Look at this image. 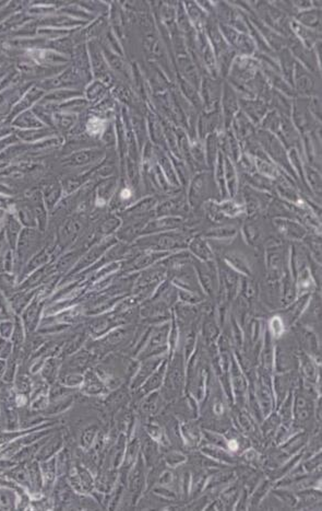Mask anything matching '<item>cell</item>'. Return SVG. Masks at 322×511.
<instances>
[{
  "mask_svg": "<svg viewBox=\"0 0 322 511\" xmlns=\"http://www.w3.org/2000/svg\"><path fill=\"white\" fill-rule=\"evenodd\" d=\"M17 248V264L19 266V271H21L24 265L29 262V259L33 257L34 253H36V248H39V236L34 231H23Z\"/></svg>",
  "mask_w": 322,
  "mask_h": 511,
  "instance_id": "1",
  "label": "cell"
},
{
  "mask_svg": "<svg viewBox=\"0 0 322 511\" xmlns=\"http://www.w3.org/2000/svg\"><path fill=\"white\" fill-rule=\"evenodd\" d=\"M44 303L45 298L41 296L39 288V291H37L36 296L33 298V300L29 303V306L24 309L22 313H21L22 314V322L26 333L34 332L37 325H39L41 314L43 311V308H44Z\"/></svg>",
  "mask_w": 322,
  "mask_h": 511,
  "instance_id": "2",
  "label": "cell"
},
{
  "mask_svg": "<svg viewBox=\"0 0 322 511\" xmlns=\"http://www.w3.org/2000/svg\"><path fill=\"white\" fill-rule=\"evenodd\" d=\"M138 244L141 247H150L154 249L180 248L186 244V237L179 233L159 234V236L143 239V240L139 241Z\"/></svg>",
  "mask_w": 322,
  "mask_h": 511,
  "instance_id": "3",
  "label": "cell"
},
{
  "mask_svg": "<svg viewBox=\"0 0 322 511\" xmlns=\"http://www.w3.org/2000/svg\"><path fill=\"white\" fill-rule=\"evenodd\" d=\"M182 359L179 355L176 356L173 364L169 367L167 378H166V388L170 394H174L180 390L182 384Z\"/></svg>",
  "mask_w": 322,
  "mask_h": 511,
  "instance_id": "4",
  "label": "cell"
},
{
  "mask_svg": "<svg viewBox=\"0 0 322 511\" xmlns=\"http://www.w3.org/2000/svg\"><path fill=\"white\" fill-rule=\"evenodd\" d=\"M112 242H115V240H112V238H108V239H106V241H103L102 243H100L99 246L94 247L89 253L85 254L84 256L79 260L76 266H74V268L71 271V275L78 273L79 270H82L85 267H88V266H90L92 263H94L96 259L102 256V254L106 251V249L111 246Z\"/></svg>",
  "mask_w": 322,
  "mask_h": 511,
  "instance_id": "5",
  "label": "cell"
},
{
  "mask_svg": "<svg viewBox=\"0 0 322 511\" xmlns=\"http://www.w3.org/2000/svg\"><path fill=\"white\" fill-rule=\"evenodd\" d=\"M37 291H39V288L30 290H20L18 292H15V294H13L8 299L11 310L17 314L22 313L24 309L29 306V303L33 300V298L36 296Z\"/></svg>",
  "mask_w": 322,
  "mask_h": 511,
  "instance_id": "6",
  "label": "cell"
},
{
  "mask_svg": "<svg viewBox=\"0 0 322 511\" xmlns=\"http://www.w3.org/2000/svg\"><path fill=\"white\" fill-rule=\"evenodd\" d=\"M51 259H52L51 255L48 254L46 250H42V251H40L39 253H36L33 257H31L29 259V262L24 265L22 270L20 271L21 275H19V279L23 280L26 276H29L30 274L33 273L34 270L47 265L51 262Z\"/></svg>",
  "mask_w": 322,
  "mask_h": 511,
  "instance_id": "7",
  "label": "cell"
},
{
  "mask_svg": "<svg viewBox=\"0 0 322 511\" xmlns=\"http://www.w3.org/2000/svg\"><path fill=\"white\" fill-rule=\"evenodd\" d=\"M209 181H208V175L206 174H200L193 180V183L191 185V192H190V198L191 203L196 205L199 203V201L207 196V193L210 190L209 188Z\"/></svg>",
  "mask_w": 322,
  "mask_h": 511,
  "instance_id": "8",
  "label": "cell"
},
{
  "mask_svg": "<svg viewBox=\"0 0 322 511\" xmlns=\"http://www.w3.org/2000/svg\"><path fill=\"white\" fill-rule=\"evenodd\" d=\"M261 137H264L262 141H264L268 152H269L276 161L281 162L283 166H285L286 154H285V152H284V150L280 146L278 141L275 139L274 137L271 136L270 134H267V132H264V135H261Z\"/></svg>",
  "mask_w": 322,
  "mask_h": 511,
  "instance_id": "9",
  "label": "cell"
},
{
  "mask_svg": "<svg viewBox=\"0 0 322 511\" xmlns=\"http://www.w3.org/2000/svg\"><path fill=\"white\" fill-rule=\"evenodd\" d=\"M61 445H62V439L60 436L59 435L55 436V437L52 438L51 440H48L46 445L41 447L40 450L37 451V453H36L37 460L46 461L48 459H51V457L61 448Z\"/></svg>",
  "mask_w": 322,
  "mask_h": 511,
  "instance_id": "10",
  "label": "cell"
},
{
  "mask_svg": "<svg viewBox=\"0 0 322 511\" xmlns=\"http://www.w3.org/2000/svg\"><path fill=\"white\" fill-rule=\"evenodd\" d=\"M61 366V361L57 357H48L42 366V378L47 383H54L56 380L59 367Z\"/></svg>",
  "mask_w": 322,
  "mask_h": 511,
  "instance_id": "11",
  "label": "cell"
},
{
  "mask_svg": "<svg viewBox=\"0 0 322 511\" xmlns=\"http://www.w3.org/2000/svg\"><path fill=\"white\" fill-rule=\"evenodd\" d=\"M25 328H24V325H23V322L22 320H21L20 318L15 317L14 319V322H13V331H12V335H11V344L13 346V350H17L20 351V348L22 347L23 345V342H24V338H25Z\"/></svg>",
  "mask_w": 322,
  "mask_h": 511,
  "instance_id": "12",
  "label": "cell"
},
{
  "mask_svg": "<svg viewBox=\"0 0 322 511\" xmlns=\"http://www.w3.org/2000/svg\"><path fill=\"white\" fill-rule=\"evenodd\" d=\"M311 414H313V406L310 401L304 395H298L296 400V417L302 422H305L311 417Z\"/></svg>",
  "mask_w": 322,
  "mask_h": 511,
  "instance_id": "13",
  "label": "cell"
},
{
  "mask_svg": "<svg viewBox=\"0 0 322 511\" xmlns=\"http://www.w3.org/2000/svg\"><path fill=\"white\" fill-rule=\"evenodd\" d=\"M7 476L11 478V480H13L17 484H19V485L28 487L31 486L28 467H24L23 465H19L11 468V470L7 473Z\"/></svg>",
  "mask_w": 322,
  "mask_h": 511,
  "instance_id": "14",
  "label": "cell"
},
{
  "mask_svg": "<svg viewBox=\"0 0 322 511\" xmlns=\"http://www.w3.org/2000/svg\"><path fill=\"white\" fill-rule=\"evenodd\" d=\"M296 87L300 92L306 93L310 92L314 87V81L307 72L304 71V69L299 65L296 66Z\"/></svg>",
  "mask_w": 322,
  "mask_h": 511,
  "instance_id": "15",
  "label": "cell"
},
{
  "mask_svg": "<svg viewBox=\"0 0 322 511\" xmlns=\"http://www.w3.org/2000/svg\"><path fill=\"white\" fill-rule=\"evenodd\" d=\"M28 472L31 486H33L35 492H40L44 487V480H43V474L41 468L37 465V462L30 463V465L28 466Z\"/></svg>",
  "mask_w": 322,
  "mask_h": 511,
  "instance_id": "16",
  "label": "cell"
},
{
  "mask_svg": "<svg viewBox=\"0 0 322 511\" xmlns=\"http://www.w3.org/2000/svg\"><path fill=\"white\" fill-rule=\"evenodd\" d=\"M15 391L19 395H29L32 391V381L25 372L19 371L15 378Z\"/></svg>",
  "mask_w": 322,
  "mask_h": 511,
  "instance_id": "17",
  "label": "cell"
},
{
  "mask_svg": "<svg viewBox=\"0 0 322 511\" xmlns=\"http://www.w3.org/2000/svg\"><path fill=\"white\" fill-rule=\"evenodd\" d=\"M84 387L83 391L85 393H89V394H99L102 391H103V384H102L99 378L96 377L95 374L92 371H90L87 374V377L84 379Z\"/></svg>",
  "mask_w": 322,
  "mask_h": 511,
  "instance_id": "18",
  "label": "cell"
},
{
  "mask_svg": "<svg viewBox=\"0 0 322 511\" xmlns=\"http://www.w3.org/2000/svg\"><path fill=\"white\" fill-rule=\"evenodd\" d=\"M241 103H243V105L245 106V110L247 113H248L252 119H255L256 121H259L262 116H264L265 112H266V106L260 103V102H254V101H250V102H248V101H241Z\"/></svg>",
  "mask_w": 322,
  "mask_h": 511,
  "instance_id": "19",
  "label": "cell"
},
{
  "mask_svg": "<svg viewBox=\"0 0 322 511\" xmlns=\"http://www.w3.org/2000/svg\"><path fill=\"white\" fill-rule=\"evenodd\" d=\"M162 255L163 254H158V253H148V254L139 255L138 257H136L132 260V264L130 265V267H129V270L139 269V268L144 267V266L152 264L154 260L160 258Z\"/></svg>",
  "mask_w": 322,
  "mask_h": 511,
  "instance_id": "20",
  "label": "cell"
},
{
  "mask_svg": "<svg viewBox=\"0 0 322 511\" xmlns=\"http://www.w3.org/2000/svg\"><path fill=\"white\" fill-rule=\"evenodd\" d=\"M296 18L304 25H307L309 28H316L317 25L320 24V12L317 11V10L304 11L299 13Z\"/></svg>",
  "mask_w": 322,
  "mask_h": 511,
  "instance_id": "21",
  "label": "cell"
},
{
  "mask_svg": "<svg viewBox=\"0 0 322 511\" xmlns=\"http://www.w3.org/2000/svg\"><path fill=\"white\" fill-rule=\"evenodd\" d=\"M15 502H17V498H15V495L12 491H10L7 487L0 489V509H13L15 507Z\"/></svg>",
  "mask_w": 322,
  "mask_h": 511,
  "instance_id": "22",
  "label": "cell"
},
{
  "mask_svg": "<svg viewBox=\"0 0 322 511\" xmlns=\"http://www.w3.org/2000/svg\"><path fill=\"white\" fill-rule=\"evenodd\" d=\"M224 106H225V114L226 117H232L237 110V101H236V95L234 94L233 90L229 87L225 89L224 94Z\"/></svg>",
  "mask_w": 322,
  "mask_h": 511,
  "instance_id": "23",
  "label": "cell"
},
{
  "mask_svg": "<svg viewBox=\"0 0 322 511\" xmlns=\"http://www.w3.org/2000/svg\"><path fill=\"white\" fill-rule=\"evenodd\" d=\"M179 225H180V221L178 219H175V218H167V219L153 221L151 225L146 228L147 231H144V232H151L154 230H165V229L177 228Z\"/></svg>",
  "mask_w": 322,
  "mask_h": 511,
  "instance_id": "24",
  "label": "cell"
},
{
  "mask_svg": "<svg viewBox=\"0 0 322 511\" xmlns=\"http://www.w3.org/2000/svg\"><path fill=\"white\" fill-rule=\"evenodd\" d=\"M78 255H79L78 252H71V253L63 255L62 257H60V259H59L56 264H54L55 265L56 274H61V273H63V271H66L69 267H71L72 264L76 263Z\"/></svg>",
  "mask_w": 322,
  "mask_h": 511,
  "instance_id": "25",
  "label": "cell"
},
{
  "mask_svg": "<svg viewBox=\"0 0 322 511\" xmlns=\"http://www.w3.org/2000/svg\"><path fill=\"white\" fill-rule=\"evenodd\" d=\"M159 365V360H152V361H148V363L144 364L142 366V368L140 369V372H139L138 377L136 378L135 382H133V386H137L140 384V383H142L144 380L147 379L148 376H150L153 372V370L157 368V366Z\"/></svg>",
  "mask_w": 322,
  "mask_h": 511,
  "instance_id": "26",
  "label": "cell"
},
{
  "mask_svg": "<svg viewBox=\"0 0 322 511\" xmlns=\"http://www.w3.org/2000/svg\"><path fill=\"white\" fill-rule=\"evenodd\" d=\"M191 251L203 259H209L211 257L210 250L208 249L207 244L201 239H196L191 242Z\"/></svg>",
  "mask_w": 322,
  "mask_h": 511,
  "instance_id": "27",
  "label": "cell"
},
{
  "mask_svg": "<svg viewBox=\"0 0 322 511\" xmlns=\"http://www.w3.org/2000/svg\"><path fill=\"white\" fill-rule=\"evenodd\" d=\"M283 230H281L285 236L287 237H294V238H300L303 237L305 232L302 228H300L296 223H293L291 221H285L283 222L282 226Z\"/></svg>",
  "mask_w": 322,
  "mask_h": 511,
  "instance_id": "28",
  "label": "cell"
},
{
  "mask_svg": "<svg viewBox=\"0 0 322 511\" xmlns=\"http://www.w3.org/2000/svg\"><path fill=\"white\" fill-rule=\"evenodd\" d=\"M164 369H165V366H162V368L160 369L159 372L154 374L151 378H150L148 383L146 384V387H144V391L149 392V391L153 390V388H157L161 384V382H162L163 377H164V372H165Z\"/></svg>",
  "mask_w": 322,
  "mask_h": 511,
  "instance_id": "29",
  "label": "cell"
},
{
  "mask_svg": "<svg viewBox=\"0 0 322 511\" xmlns=\"http://www.w3.org/2000/svg\"><path fill=\"white\" fill-rule=\"evenodd\" d=\"M18 229H19V223L14 219L10 220L9 223V230H8V240L10 243V247L13 250L17 246L18 242Z\"/></svg>",
  "mask_w": 322,
  "mask_h": 511,
  "instance_id": "30",
  "label": "cell"
},
{
  "mask_svg": "<svg viewBox=\"0 0 322 511\" xmlns=\"http://www.w3.org/2000/svg\"><path fill=\"white\" fill-rule=\"evenodd\" d=\"M63 384L68 386H74L79 385L80 383L83 381V378L79 374H74V372H66V374L61 375V379Z\"/></svg>",
  "mask_w": 322,
  "mask_h": 511,
  "instance_id": "31",
  "label": "cell"
},
{
  "mask_svg": "<svg viewBox=\"0 0 322 511\" xmlns=\"http://www.w3.org/2000/svg\"><path fill=\"white\" fill-rule=\"evenodd\" d=\"M13 331V322L9 319L6 320H0V337L4 339H9L11 337Z\"/></svg>",
  "mask_w": 322,
  "mask_h": 511,
  "instance_id": "32",
  "label": "cell"
},
{
  "mask_svg": "<svg viewBox=\"0 0 322 511\" xmlns=\"http://www.w3.org/2000/svg\"><path fill=\"white\" fill-rule=\"evenodd\" d=\"M13 346L11 342H9L8 339H4L0 337V359H7L10 358V356L12 355Z\"/></svg>",
  "mask_w": 322,
  "mask_h": 511,
  "instance_id": "33",
  "label": "cell"
},
{
  "mask_svg": "<svg viewBox=\"0 0 322 511\" xmlns=\"http://www.w3.org/2000/svg\"><path fill=\"white\" fill-rule=\"evenodd\" d=\"M203 90H205L206 101L208 102V104L213 105L216 102V95L214 94V92H215L214 90H216L215 84H214L212 81H210V82L207 81L205 83V86H203Z\"/></svg>",
  "mask_w": 322,
  "mask_h": 511,
  "instance_id": "34",
  "label": "cell"
},
{
  "mask_svg": "<svg viewBox=\"0 0 322 511\" xmlns=\"http://www.w3.org/2000/svg\"><path fill=\"white\" fill-rule=\"evenodd\" d=\"M82 340H83V337L81 336V335L72 338L70 342L64 345L63 350H62V356H68V355L72 354L73 351H76L80 347V345H81L80 343H81Z\"/></svg>",
  "mask_w": 322,
  "mask_h": 511,
  "instance_id": "35",
  "label": "cell"
},
{
  "mask_svg": "<svg viewBox=\"0 0 322 511\" xmlns=\"http://www.w3.org/2000/svg\"><path fill=\"white\" fill-rule=\"evenodd\" d=\"M94 158V152H83V153H79V154H76V156H73L71 158V163L73 164H84V163H88L90 161H92Z\"/></svg>",
  "mask_w": 322,
  "mask_h": 511,
  "instance_id": "36",
  "label": "cell"
},
{
  "mask_svg": "<svg viewBox=\"0 0 322 511\" xmlns=\"http://www.w3.org/2000/svg\"><path fill=\"white\" fill-rule=\"evenodd\" d=\"M14 262H13V255H12V252L11 251H8L6 253V255H4L3 257V262H2V267L4 269V271L6 273L10 274L11 271L13 270L14 268Z\"/></svg>",
  "mask_w": 322,
  "mask_h": 511,
  "instance_id": "37",
  "label": "cell"
},
{
  "mask_svg": "<svg viewBox=\"0 0 322 511\" xmlns=\"http://www.w3.org/2000/svg\"><path fill=\"white\" fill-rule=\"evenodd\" d=\"M246 233L247 238H248L249 240L257 241L260 234V229L257 225H255V223H252V225H248L246 227Z\"/></svg>",
  "mask_w": 322,
  "mask_h": 511,
  "instance_id": "38",
  "label": "cell"
},
{
  "mask_svg": "<svg viewBox=\"0 0 322 511\" xmlns=\"http://www.w3.org/2000/svg\"><path fill=\"white\" fill-rule=\"evenodd\" d=\"M94 436H95V429L94 428H91V429L85 431L84 435H83V437H82V445L84 447H89L90 444L92 443Z\"/></svg>",
  "mask_w": 322,
  "mask_h": 511,
  "instance_id": "39",
  "label": "cell"
},
{
  "mask_svg": "<svg viewBox=\"0 0 322 511\" xmlns=\"http://www.w3.org/2000/svg\"><path fill=\"white\" fill-rule=\"evenodd\" d=\"M6 366H7L6 361H4L3 359H0V378H2V376L4 374V370H6Z\"/></svg>",
  "mask_w": 322,
  "mask_h": 511,
  "instance_id": "40",
  "label": "cell"
},
{
  "mask_svg": "<svg viewBox=\"0 0 322 511\" xmlns=\"http://www.w3.org/2000/svg\"><path fill=\"white\" fill-rule=\"evenodd\" d=\"M4 204V199L2 197H0V206H2Z\"/></svg>",
  "mask_w": 322,
  "mask_h": 511,
  "instance_id": "41",
  "label": "cell"
}]
</instances>
